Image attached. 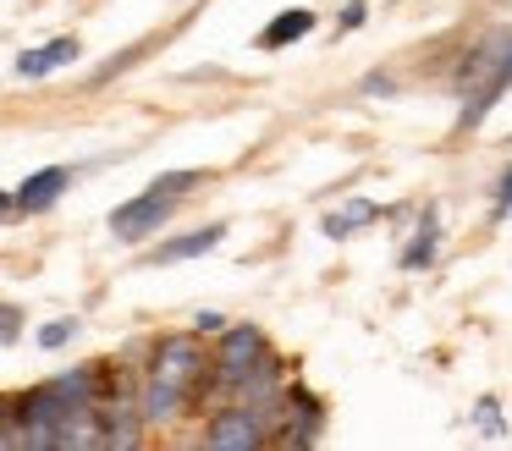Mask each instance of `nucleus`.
Masks as SVG:
<instances>
[{"label": "nucleus", "instance_id": "nucleus-14", "mask_svg": "<svg viewBox=\"0 0 512 451\" xmlns=\"http://www.w3.org/2000/svg\"><path fill=\"white\" fill-rule=\"evenodd\" d=\"M72 336H78V319H50V325L39 330V347H45V352H61Z\"/></svg>", "mask_w": 512, "mask_h": 451}, {"label": "nucleus", "instance_id": "nucleus-8", "mask_svg": "<svg viewBox=\"0 0 512 451\" xmlns=\"http://www.w3.org/2000/svg\"><path fill=\"white\" fill-rule=\"evenodd\" d=\"M435 259H441V204H424L408 242H402V253H397V264L419 275V270H435Z\"/></svg>", "mask_w": 512, "mask_h": 451}, {"label": "nucleus", "instance_id": "nucleus-17", "mask_svg": "<svg viewBox=\"0 0 512 451\" xmlns=\"http://www.w3.org/2000/svg\"><path fill=\"white\" fill-rule=\"evenodd\" d=\"M512 215V165L501 171V182H496V198H490V220H507Z\"/></svg>", "mask_w": 512, "mask_h": 451}, {"label": "nucleus", "instance_id": "nucleus-15", "mask_svg": "<svg viewBox=\"0 0 512 451\" xmlns=\"http://www.w3.org/2000/svg\"><path fill=\"white\" fill-rule=\"evenodd\" d=\"M23 308L17 303H0V347H17V341H23Z\"/></svg>", "mask_w": 512, "mask_h": 451}, {"label": "nucleus", "instance_id": "nucleus-10", "mask_svg": "<svg viewBox=\"0 0 512 451\" xmlns=\"http://www.w3.org/2000/svg\"><path fill=\"white\" fill-rule=\"evenodd\" d=\"M320 28V11H309V6H287V11H276V17L259 28V50L265 55H276V50H287V44H298V39H309V33Z\"/></svg>", "mask_w": 512, "mask_h": 451}, {"label": "nucleus", "instance_id": "nucleus-9", "mask_svg": "<svg viewBox=\"0 0 512 451\" xmlns=\"http://www.w3.org/2000/svg\"><path fill=\"white\" fill-rule=\"evenodd\" d=\"M78 55H83L78 33H56L50 44H34V50H23V55H17V77L39 83V77H50V72H61V66H72Z\"/></svg>", "mask_w": 512, "mask_h": 451}, {"label": "nucleus", "instance_id": "nucleus-3", "mask_svg": "<svg viewBox=\"0 0 512 451\" xmlns=\"http://www.w3.org/2000/svg\"><path fill=\"white\" fill-rule=\"evenodd\" d=\"M457 94H463V110H457V132H474L490 110L501 105V94L512 88V28H490L474 50L457 66Z\"/></svg>", "mask_w": 512, "mask_h": 451}, {"label": "nucleus", "instance_id": "nucleus-19", "mask_svg": "<svg viewBox=\"0 0 512 451\" xmlns=\"http://www.w3.org/2000/svg\"><path fill=\"white\" fill-rule=\"evenodd\" d=\"M221 330H226V314H215V308L193 314V336H221Z\"/></svg>", "mask_w": 512, "mask_h": 451}, {"label": "nucleus", "instance_id": "nucleus-13", "mask_svg": "<svg viewBox=\"0 0 512 451\" xmlns=\"http://www.w3.org/2000/svg\"><path fill=\"white\" fill-rule=\"evenodd\" d=\"M474 424H479V435H490V440H501L507 435V413H501V396H479L474 402Z\"/></svg>", "mask_w": 512, "mask_h": 451}, {"label": "nucleus", "instance_id": "nucleus-2", "mask_svg": "<svg viewBox=\"0 0 512 451\" xmlns=\"http://www.w3.org/2000/svg\"><path fill=\"white\" fill-rule=\"evenodd\" d=\"M210 363H215V385L232 391L237 402L276 407V396H281V358H276V347H270V336L259 325H232V319H226L221 347L210 352Z\"/></svg>", "mask_w": 512, "mask_h": 451}, {"label": "nucleus", "instance_id": "nucleus-1", "mask_svg": "<svg viewBox=\"0 0 512 451\" xmlns=\"http://www.w3.org/2000/svg\"><path fill=\"white\" fill-rule=\"evenodd\" d=\"M215 391V363L204 352L199 336H160L149 352L144 385H138V413L144 424H171V418H188L204 396Z\"/></svg>", "mask_w": 512, "mask_h": 451}, {"label": "nucleus", "instance_id": "nucleus-12", "mask_svg": "<svg viewBox=\"0 0 512 451\" xmlns=\"http://www.w3.org/2000/svg\"><path fill=\"white\" fill-rule=\"evenodd\" d=\"M380 215H391L386 204H375V198H353V204H342V209H331V215L320 220V231L331 242H347L353 231H364V226H375Z\"/></svg>", "mask_w": 512, "mask_h": 451}, {"label": "nucleus", "instance_id": "nucleus-4", "mask_svg": "<svg viewBox=\"0 0 512 451\" xmlns=\"http://www.w3.org/2000/svg\"><path fill=\"white\" fill-rule=\"evenodd\" d=\"M199 182H204V171H166V176H155L144 193H133L127 204L111 209V237H116V242H144V237H155V231L166 226L171 215H177L182 198H188Z\"/></svg>", "mask_w": 512, "mask_h": 451}, {"label": "nucleus", "instance_id": "nucleus-5", "mask_svg": "<svg viewBox=\"0 0 512 451\" xmlns=\"http://www.w3.org/2000/svg\"><path fill=\"white\" fill-rule=\"evenodd\" d=\"M270 424H276V407H254V402L215 407L210 424H204V446H215V451L270 446Z\"/></svg>", "mask_w": 512, "mask_h": 451}, {"label": "nucleus", "instance_id": "nucleus-16", "mask_svg": "<svg viewBox=\"0 0 512 451\" xmlns=\"http://www.w3.org/2000/svg\"><path fill=\"white\" fill-rule=\"evenodd\" d=\"M369 22V0H347L342 11H336V33H358Z\"/></svg>", "mask_w": 512, "mask_h": 451}, {"label": "nucleus", "instance_id": "nucleus-18", "mask_svg": "<svg viewBox=\"0 0 512 451\" xmlns=\"http://www.w3.org/2000/svg\"><path fill=\"white\" fill-rule=\"evenodd\" d=\"M0 446H17V396H0Z\"/></svg>", "mask_w": 512, "mask_h": 451}, {"label": "nucleus", "instance_id": "nucleus-11", "mask_svg": "<svg viewBox=\"0 0 512 451\" xmlns=\"http://www.w3.org/2000/svg\"><path fill=\"white\" fill-rule=\"evenodd\" d=\"M221 237H226V220H210V226H199V231H182V237L160 242V248L149 253V264H182V259H204V253H215V248H221Z\"/></svg>", "mask_w": 512, "mask_h": 451}, {"label": "nucleus", "instance_id": "nucleus-20", "mask_svg": "<svg viewBox=\"0 0 512 451\" xmlns=\"http://www.w3.org/2000/svg\"><path fill=\"white\" fill-rule=\"evenodd\" d=\"M364 94H397V77H386V72H369V77H364Z\"/></svg>", "mask_w": 512, "mask_h": 451}, {"label": "nucleus", "instance_id": "nucleus-21", "mask_svg": "<svg viewBox=\"0 0 512 451\" xmlns=\"http://www.w3.org/2000/svg\"><path fill=\"white\" fill-rule=\"evenodd\" d=\"M17 215V198H12V187H0V220H12Z\"/></svg>", "mask_w": 512, "mask_h": 451}, {"label": "nucleus", "instance_id": "nucleus-7", "mask_svg": "<svg viewBox=\"0 0 512 451\" xmlns=\"http://www.w3.org/2000/svg\"><path fill=\"white\" fill-rule=\"evenodd\" d=\"M67 187H72V165H39V171H28L23 182L12 187L17 215H45V209H56Z\"/></svg>", "mask_w": 512, "mask_h": 451}, {"label": "nucleus", "instance_id": "nucleus-6", "mask_svg": "<svg viewBox=\"0 0 512 451\" xmlns=\"http://www.w3.org/2000/svg\"><path fill=\"white\" fill-rule=\"evenodd\" d=\"M276 418L281 424H270V446H314L325 429V402L309 385H281Z\"/></svg>", "mask_w": 512, "mask_h": 451}]
</instances>
